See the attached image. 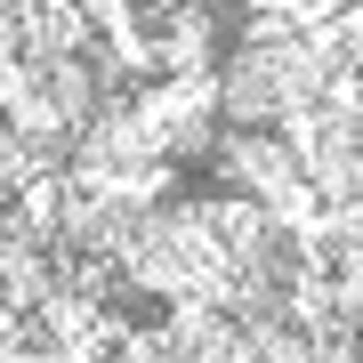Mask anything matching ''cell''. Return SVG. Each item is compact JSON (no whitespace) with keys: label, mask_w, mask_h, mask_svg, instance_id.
<instances>
[{"label":"cell","mask_w":363,"mask_h":363,"mask_svg":"<svg viewBox=\"0 0 363 363\" xmlns=\"http://www.w3.org/2000/svg\"><path fill=\"white\" fill-rule=\"evenodd\" d=\"M218 178H226L234 202L267 210V218H283V226H298V210H315L307 202V178H298L291 130H226L218 138Z\"/></svg>","instance_id":"1"}]
</instances>
